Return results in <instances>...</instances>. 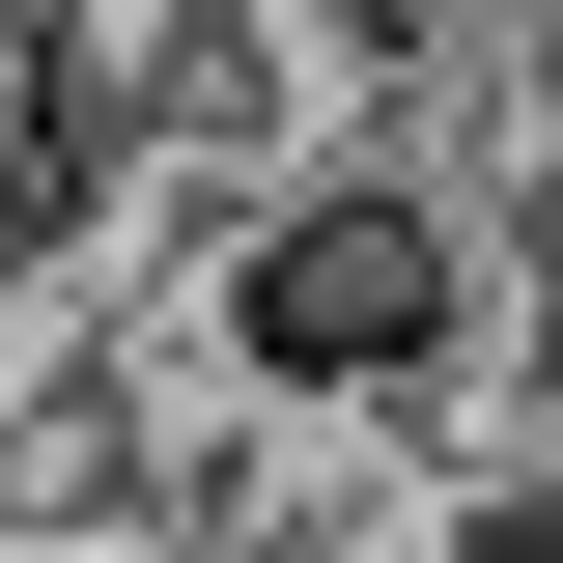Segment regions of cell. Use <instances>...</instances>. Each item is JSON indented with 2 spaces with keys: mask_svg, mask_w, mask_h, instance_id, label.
Instances as JSON below:
<instances>
[{
  "mask_svg": "<svg viewBox=\"0 0 563 563\" xmlns=\"http://www.w3.org/2000/svg\"><path fill=\"white\" fill-rule=\"evenodd\" d=\"M169 282H198V339L254 366L310 451H451V422H507L536 225H507V169H479V141H395V113H339L282 198H225Z\"/></svg>",
  "mask_w": 563,
  "mask_h": 563,
  "instance_id": "1",
  "label": "cell"
},
{
  "mask_svg": "<svg viewBox=\"0 0 563 563\" xmlns=\"http://www.w3.org/2000/svg\"><path fill=\"white\" fill-rule=\"evenodd\" d=\"M113 113H141V254H198L225 198L339 141V57H310V0H113Z\"/></svg>",
  "mask_w": 563,
  "mask_h": 563,
  "instance_id": "2",
  "label": "cell"
}]
</instances>
